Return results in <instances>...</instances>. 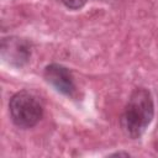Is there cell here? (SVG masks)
<instances>
[{"mask_svg":"<svg viewBox=\"0 0 158 158\" xmlns=\"http://www.w3.org/2000/svg\"><path fill=\"white\" fill-rule=\"evenodd\" d=\"M11 121L20 128L35 127L43 116V106L33 94L21 90L15 93L9 101Z\"/></svg>","mask_w":158,"mask_h":158,"instance_id":"7a4b0ae2","label":"cell"},{"mask_svg":"<svg viewBox=\"0 0 158 158\" xmlns=\"http://www.w3.org/2000/svg\"><path fill=\"white\" fill-rule=\"evenodd\" d=\"M43 77L48 84H51L58 93L65 96H73L75 94L77 86L74 83V77L72 72L58 63H51L44 67Z\"/></svg>","mask_w":158,"mask_h":158,"instance_id":"277c9868","label":"cell"},{"mask_svg":"<svg viewBox=\"0 0 158 158\" xmlns=\"http://www.w3.org/2000/svg\"><path fill=\"white\" fill-rule=\"evenodd\" d=\"M154 116L153 98L146 88H136L123 109L121 116V127L132 139L142 137Z\"/></svg>","mask_w":158,"mask_h":158,"instance_id":"6da1fadb","label":"cell"},{"mask_svg":"<svg viewBox=\"0 0 158 158\" xmlns=\"http://www.w3.org/2000/svg\"><path fill=\"white\" fill-rule=\"evenodd\" d=\"M111 156H128V153H126V152H117V153H114Z\"/></svg>","mask_w":158,"mask_h":158,"instance_id":"8992f818","label":"cell"},{"mask_svg":"<svg viewBox=\"0 0 158 158\" xmlns=\"http://www.w3.org/2000/svg\"><path fill=\"white\" fill-rule=\"evenodd\" d=\"M59 2H62L67 9H70V10H79L81 9L88 0H58Z\"/></svg>","mask_w":158,"mask_h":158,"instance_id":"5b68a950","label":"cell"},{"mask_svg":"<svg viewBox=\"0 0 158 158\" xmlns=\"http://www.w3.org/2000/svg\"><path fill=\"white\" fill-rule=\"evenodd\" d=\"M31 43L20 37H5L1 42V57L2 59L14 67L25 65L31 58Z\"/></svg>","mask_w":158,"mask_h":158,"instance_id":"3957f363","label":"cell"}]
</instances>
